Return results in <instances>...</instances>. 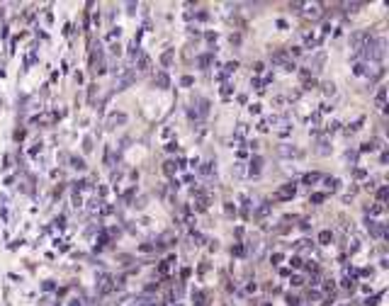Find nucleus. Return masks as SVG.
Here are the masks:
<instances>
[{"label": "nucleus", "mask_w": 389, "mask_h": 306, "mask_svg": "<svg viewBox=\"0 0 389 306\" xmlns=\"http://www.w3.org/2000/svg\"><path fill=\"white\" fill-rule=\"evenodd\" d=\"M295 192H297L295 182H287V185H285V187H280L278 192L273 195V199H275V202H285V199H289V197H295Z\"/></svg>", "instance_id": "obj_1"}, {"label": "nucleus", "mask_w": 389, "mask_h": 306, "mask_svg": "<svg viewBox=\"0 0 389 306\" xmlns=\"http://www.w3.org/2000/svg\"><path fill=\"white\" fill-rule=\"evenodd\" d=\"M98 292H100V294H107V292H112V277H110V275H100Z\"/></svg>", "instance_id": "obj_2"}, {"label": "nucleus", "mask_w": 389, "mask_h": 306, "mask_svg": "<svg viewBox=\"0 0 389 306\" xmlns=\"http://www.w3.org/2000/svg\"><path fill=\"white\" fill-rule=\"evenodd\" d=\"M367 229H370V233L375 238H382V236H384V223H380V221H367Z\"/></svg>", "instance_id": "obj_3"}, {"label": "nucleus", "mask_w": 389, "mask_h": 306, "mask_svg": "<svg viewBox=\"0 0 389 306\" xmlns=\"http://www.w3.org/2000/svg\"><path fill=\"white\" fill-rule=\"evenodd\" d=\"M380 144L382 141L380 139H372V141H365V144H362V153H367V151H375V149H380Z\"/></svg>", "instance_id": "obj_4"}, {"label": "nucleus", "mask_w": 389, "mask_h": 306, "mask_svg": "<svg viewBox=\"0 0 389 306\" xmlns=\"http://www.w3.org/2000/svg\"><path fill=\"white\" fill-rule=\"evenodd\" d=\"M260 166H263V158L256 156L253 160H250V175H258V173H260Z\"/></svg>", "instance_id": "obj_5"}, {"label": "nucleus", "mask_w": 389, "mask_h": 306, "mask_svg": "<svg viewBox=\"0 0 389 306\" xmlns=\"http://www.w3.org/2000/svg\"><path fill=\"white\" fill-rule=\"evenodd\" d=\"M319 180H321L319 173H306V175L302 177V182H304V185H314V182H319Z\"/></svg>", "instance_id": "obj_6"}, {"label": "nucleus", "mask_w": 389, "mask_h": 306, "mask_svg": "<svg viewBox=\"0 0 389 306\" xmlns=\"http://www.w3.org/2000/svg\"><path fill=\"white\" fill-rule=\"evenodd\" d=\"M270 209H273V204H270V202H263V204H260V207H258V212H256V216H258V219H263V216H265V214H268Z\"/></svg>", "instance_id": "obj_7"}, {"label": "nucleus", "mask_w": 389, "mask_h": 306, "mask_svg": "<svg viewBox=\"0 0 389 306\" xmlns=\"http://www.w3.org/2000/svg\"><path fill=\"white\" fill-rule=\"evenodd\" d=\"M384 97H387V88H380L377 90V107L380 110H384Z\"/></svg>", "instance_id": "obj_8"}, {"label": "nucleus", "mask_w": 389, "mask_h": 306, "mask_svg": "<svg viewBox=\"0 0 389 306\" xmlns=\"http://www.w3.org/2000/svg\"><path fill=\"white\" fill-rule=\"evenodd\" d=\"M326 199V195H321V192H316V195H312V199H309V202L312 204H321Z\"/></svg>", "instance_id": "obj_9"}, {"label": "nucleus", "mask_w": 389, "mask_h": 306, "mask_svg": "<svg viewBox=\"0 0 389 306\" xmlns=\"http://www.w3.org/2000/svg\"><path fill=\"white\" fill-rule=\"evenodd\" d=\"M331 241V231H321L319 233V243H328Z\"/></svg>", "instance_id": "obj_10"}, {"label": "nucleus", "mask_w": 389, "mask_h": 306, "mask_svg": "<svg viewBox=\"0 0 389 306\" xmlns=\"http://www.w3.org/2000/svg\"><path fill=\"white\" fill-rule=\"evenodd\" d=\"M156 80H158V85H161V88H166V85H168V75L166 73H158Z\"/></svg>", "instance_id": "obj_11"}, {"label": "nucleus", "mask_w": 389, "mask_h": 306, "mask_svg": "<svg viewBox=\"0 0 389 306\" xmlns=\"http://www.w3.org/2000/svg\"><path fill=\"white\" fill-rule=\"evenodd\" d=\"M387 187H380V192H377V197H380V202H384V199H387Z\"/></svg>", "instance_id": "obj_12"}, {"label": "nucleus", "mask_w": 389, "mask_h": 306, "mask_svg": "<svg viewBox=\"0 0 389 306\" xmlns=\"http://www.w3.org/2000/svg\"><path fill=\"white\" fill-rule=\"evenodd\" d=\"M324 90H326V95H334V93H336L334 83H326V85H324Z\"/></svg>", "instance_id": "obj_13"}, {"label": "nucleus", "mask_w": 389, "mask_h": 306, "mask_svg": "<svg viewBox=\"0 0 389 306\" xmlns=\"http://www.w3.org/2000/svg\"><path fill=\"white\" fill-rule=\"evenodd\" d=\"M289 265H292V268H302V258H292L289 260Z\"/></svg>", "instance_id": "obj_14"}, {"label": "nucleus", "mask_w": 389, "mask_h": 306, "mask_svg": "<svg viewBox=\"0 0 389 306\" xmlns=\"http://www.w3.org/2000/svg\"><path fill=\"white\" fill-rule=\"evenodd\" d=\"M292 284H295V287H299V284H304V282H302V277H299V275H295V277H292Z\"/></svg>", "instance_id": "obj_15"}, {"label": "nucleus", "mask_w": 389, "mask_h": 306, "mask_svg": "<svg viewBox=\"0 0 389 306\" xmlns=\"http://www.w3.org/2000/svg\"><path fill=\"white\" fill-rule=\"evenodd\" d=\"M73 168H78V170H81V168H85L83 160H81V158H73Z\"/></svg>", "instance_id": "obj_16"}, {"label": "nucleus", "mask_w": 389, "mask_h": 306, "mask_svg": "<svg viewBox=\"0 0 389 306\" xmlns=\"http://www.w3.org/2000/svg\"><path fill=\"white\" fill-rule=\"evenodd\" d=\"M173 166H176V163H170V160H168V163H166V173H168V175H170V173L176 170V168H173Z\"/></svg>", "instance_id": "obj_17"}, {"label": "nucleus", "mask_w": 389, "mask_h": 306, "mask_svg": "<svg viewBox=\"0 0 389 306\" xmlns=\"http://www.w3.org/2000/svg\"><path fill=\"white\" fill-rule=\"evenodd\" d=\"M234 255H243V248H241V246H234Z\"/></svg>", "instance_id": "obj_18"}, {"label": "nucleus", "mask_w": 389, "mask_h": 306, "mask_svg": "<svg viewBox=\"0 0 389 306\" xmlns=\"http://www.w3.org/2000/svg\"><path fill=\"white\" fill-rule=\"evenodd\" d=\"M287 301H289V306H297V304H299V299H297V297H287Z\"/></svg>", "instance_id": "obj_19"}]
</instances>
